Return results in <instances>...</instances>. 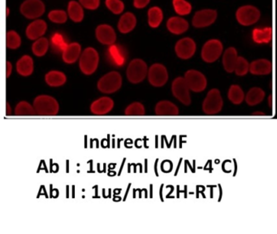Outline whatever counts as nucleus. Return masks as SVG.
<instances>
[{
	"label": "nucleus",
	"instance_id": "obj_34",
	"mask_svg": "<svg viewBox=\"0 0 277 234\" xmlns=\"http://www.w3.org/2000/svg\"><path fill=\"white\" fill-rule=\"evenodd\" d=\"M176 12L180 16L188 15L192 11V6L186 0H174Z\"/></svg>",
	"mask_w": 277,
	"mask_h": 234
},
{
	"label": "nucleus",
	"instance_id": "obj_2",
	"mask_svg": "<svg viewBox=\"0 0 277 234\" xmlns=\"http://www.w3.org/2000/svg\"><path fill=\"white\" fill-rule=\"evenodd\" d=\"M100 56L97 50L93 48H87L82 53L79 60L80 71L84 75L93 74L98 66Z\"/></svg>",
	"mask_w": 277,
	"mask_h": 234
},
{
	"label": "nucleus",
	"instance_id": "obj_40",
	"mask_svg": "<svg viewBox=\"0 0 277 234\" xmlns=\"http://www.w3.org/2000/svg\"><path fill=\"white\" fill-rule=\"evenodd\" d=\"M80 4L90 10H96L100 4V0H79Z\"/></svg>",
	"mask_w": 277,
	"mask_h": 234
},
{
	"label": "nucleus",
	"instance_id": "obj_6",
	"mask_svg": "<svg viewBox=\"0 0 277 234\" xmlns=\"http://www.w3.org/2000/svg\"><path fill=\"white\" fill-rule=\"evenodd\" d=\"M223 44L218 39H210L204 44L202 49V58L206 63H214L223 52Z\"/></svg>",
	"mask_w": 277,
	"mask_h": 234
},
{
	"label": "nucleus",
	"instance_id": "obj_32",
	"mask_svg": "<svg viewBox=\"0 0 277 234\" xmlns=\"http://www.w3.org/2000/svg\"><path fill=\"white\" fill-rule=\"evenodd\" d=\"M49 48V42L45 38H40L32 44V50L38 57H42L46 54Z\"/></svg>",
	"mask_w": 277,
	"mask_h": 234
},
{
	"label": "nucleus",
	"instance_id": "obj_35",
	"mask_svg": "<svg viewBox=\"0 0 277 234\" xmlns=\"http://www.w3.org/2000/svg\"><path fill=\"white\" fill-rule=\"evenodd\" d=\"M22 44V38L16 31H8L6 34V46L9 49H18Z\"/></svg>",
	"mask_w": 277,
	"mask_h": 234
},
{
	"label": "nucleus",
	"instance_id": "obj_43",
	"mask_svg": "<svg viewBox=\"0 0 277 234\" xmlns=\"http://www.w3.org/2000/svg\"><path fill=\"white\" fill-rule=\"evenodd\" d=\"M11 108H10V104L8 102L6 104V115L9 116L11 115Z\"/></svg>",
	"mask_w": 277,
	"mask_h": 234
},
{
	"label": "nucleus",
	"instance_id": "obj_12",
	"mask_svg": "<svg viewBox=\"0 0 277 234\" xmlns=\"http://www.w3.org/2000/svg\"><path fill=\"white\" fill-rule=\"evenodd\" d=\"M176 54L182 60L192 58L196 52V44L190 38H184L176 42L175 46Z\"/></svg>",
	"mask_w": 277,
	"mask_h": 234
},
{
	"label": "nucleus",
	"instance_id": "obj_37",
	"mask_svg": "<svg viewBox=\"0 0 277 234\" xmlns=\"http://www.w3.org/2000/svg\"><path fill=\"white\" fill-rule=\"evenodd\" d=\"M52 45L54 50L61 52L63 53L65 48H67V46L68 44L65 42L64 38L62 35L60 34H54L53 35V37L52 38Z\"/></svg>",
	"mask_w": 277,
	"mask_h": 234
},
{
	"label": "nucleus",
	"instance_id": "obj_4",
	"mask_svg": "<svg viewBox=\"0 0 277 234\" xmlns=\"http://www.w3.org/2000/svg\"><path fill=\"white\" fill-rule=\"evenodd\" d=\"M148 64L141 58L132 60L127 68L126 75L128 82L132 84H138L145 80L148 75Z\"/></svg>",
	"mask_w": 277,
	"mask_h": 234
},
{
	"label": "nucleus",
	"instance_id": "obj_18",
	"mask_svg": "<svg viewBox=\"0 0 277 234\" xmlns=\"http://www.w3.org/2000/svg\"><path fill=\"white\" fill-rule=\"evenodd\" d=\"M46 23L42 20H37L32 22L26 28V36L30 40L40 38L46 31Z\"/></svg>",
	"mask_w": 277,
	"mask_h": 234
},
{
	"label": "nucleus",
	"instance_id": "obj_30",
	"mask_svg": "<svg viewBox=\"0 0 277 234\" xmlns=\"http://www.w3.org/2000/svg\"><path fill=\"white\" fill-rule=\"evenodd\" d=\"M68 15L74 22H80L84 18V12H83L82 6H80V4H78L76 1H71L68 4Z\"/></svg>",
	"mask_w": 277,
	"mask_h": 234
},
{
	"label": "nucleus",
	"instance_id": "obj_7",
	"mask_svg": "<svg viewBox=\"0 0 277 234\" xmlns=\"http://www.w3.org/2000/svg\"><path fill=\"white\" fill-rule=\"evenodd\" d=\"M184 80L188 84V88L195 93H200L205 90L208 86L206 76L201 72L190 70L184 74Z\"/></svg>",
	"mask_w": 277,
	"mask_h": 234
},
{
	"label": "nucleus",
	"instance_id": "obj_13",
	"mask_svg": "<svg viewBox=\"0 0 277 234\" xmlns=\"http://www.w3.org/2000/svg\"><path fill=\"white\" fill-rule=\"evenodd\" d=\"M217 18V12L213 9H204L195 13L193 26L196 28H204L212 24Z\"/></svg>",
	"mask_w": 277,
	"mask_h": 234
},
{
	"label": "nucleus",
	"instance_id": "obj_31",
	"mask_svg": "<svg viewBox=\"0 0 277 234\" xmlns=\"http://www.w3.org/2000/svg\"><path fill=\"white\" fill-rule=\"evenodd\" d=\"M16 116H35L34 108L30 102L26 101H20L16 104L14 110Z\"/></svg>",
	"mask_w": 277,
	"mask_h": 234
},
{
	"label": "nucleus",
	"instance_id": "obj_9",
	"mask_svg": "<svg viewBox=\"0 0 277 234\" xmlns=\"http://www.w3.org/2000/svg\"><path fill=\"white\" fill-rule=\"evenodd\" d=\"M236 18L242 26H252L260 20V12L257 8L252 5L240 6L236 11Z\"/></svg>",
	"mask_w": 277,
	"mask_h": 234
},
{
	"label": "nucleus",
	"instance_id": "obj_11",
	"mask_svg": "<svg viewBox=\"0 0 277 234\" xmlns=\"http://www.w3.org/2000/svg\"><path fill=\"white\" fill-rule=\"evenodd\" d=\"M45 5L41 0H26L20 6V12L28 19H36L44 15Z\"/></svg>",
	"mask_w": 277,
	"mask_h": 234
},
{
	"label": "nucleus",
	"instance_id": "obj_45",
	"mask_svg": "<svg viewBox=\"0 0 277 234\" xmlns=\"http://www.w3.org/2000/svg\"><path fill=\"white\" fill-rule=\"evenodd\" d=\"M9 12H10V10H9L8 8H6V16H8Z\"/></svg>",
	"mask_w": 277,
	"mask_h": 234
},
{
	"label": "nucleus",
	"instance_id": "obj_36",
	"mask_svg": "<svg viewBox=\"0 0 277 234\" xmlns=\"http://www.w3.org/2000/svg\"><path fill=\"white\" fill-rule=\"evenodd\" d=\"M250 72V64L246 58L238 56L234 72L239 76H246Z\"/></svg>",
	"mask_w": 277,
	"mask_h": 234
},
{
	"label": "nucleus",
	"instance_id": "obj_33",
	"mask_svg": "<svg viewBox=\"0 0 277 234\" xmlns=\"http://www.w3.org/2000/svg\"><path fill=\"white\" fill-rule=\"evenodd\" d=\"M145 114V106L139 102H132L124 110V115L128 116H142Z\"/></svg>",
	"mask_w": 277,
	"mask_h": 234
},
{
	"label": "nucleus",
	"instance_id": "obj_24",
	"mask_svg": "<svg viewBox=\"0 0 277 234\" xmlns=\"http://www.w3.org/2000/svg\"><path fill=\"white\" fill-rule=\"evenodd\" d=\"M45 82L49 86H62L67 82V76L63 72L54 70L48 72V74H46Z\"/></svg>",
	"mask_w": 277,
	"mask_h": 234
},
{
	"label": "nucleus",
	"instance_id": "obj_17",
	"mask_svg": "<svg viewBox=\"0 0 277 234\" xmlns=\"http://www.w3.org/2000/svg\"><path fill=\"white\" fill-rule=\"evenodd\" d=\"M154 112L156 115L160 116H174L179 115L180 110L174 102H170L168 100H162L156 104Z\"/></svg>",
	"mask_w": 277,
	"mask_h": 234
},
{
	"label": "nucleus",
	"instance_id": "obj_28",
	"mask_svg": "<svg viewBox=\"0 0 277 234\" xmlns=\"http://www.w3.org/2000/svg\"><path fill=\"white\" fill-rule=\"evenodd\" d=\"M272 28H265L262 30L256 28L253 31V39L256 44H268L272 39Z\"/></svg>",
	"mask_w": 277,
	"mask_h": 234
},
{
	"label": "nucleus",
	"instance_id": "obj_25",
	"mask_svg": "<svg viewBox=\"0 0 277 234\" xmlns=\"http://www.w3.org/2000/svg\"><path fill=\"white\" fill-rule=\"evenodd\" d=\"M136 19L135 16L131 12H127L122 16L118 23V28L122 34H128L135 28Z\"/></svg>",
	"mask_w": 277,
	"mask_h": 234
},
{
	"label": "nucleus",
	"instance_id": "obj_8",
	"mask_svg": "<svg viewBox=\"0 0 277 234\" xmlns=\"http://www.w3.org/2000/svg\"><path fill=\"white\" fill-rule=\"evenodd\" d=\"M190 90L188 88L184 78H176L172 84V92L174 97L184 104L186 106H190L191 104Z\"/></svg>",
	"mask_w": 277,
	"mask_h": 234
},
{
	"label": "nucleus",
	"instance_id": "obj_21",
	"mask_svg": "<svg viewBox=\"0 0 277 234\" xmlns=\"http://www.w3.org/2000/svg\"><path fill=\"white\" fill-rule=\"evenodd\" d=\"M108 54V58L110 63L113 64L115 66L120 67L126 64V53L122 50V48H120L119 46L115 45V44L110 45Z\"/></svg>",
	"mask_w": 277,
	"mask_h": 234
},
{
	"label": "nucleus",
	"instance_id": "obj_20",
	"mask_svg": "<svg viewBox=\"0 0 277 234\" xmlns=\"http://www.w3.org/2000/svg\"><path fill=\"white\" fill-rule=\"evenodd\" d=\"M238 56L236 48H228L224 52L222 62H223L224 68L228 74L234 72L236 62H238Z\"/></svg>",
	"mask_w": 277,
	"mask_h": 234
},
{
	"label": "nucleus",
	"instance_id": "obj_42",
	"mask_svg": "<svg viewBox=\"0 0 277 234\" xmlns=\"http://www.w3.org/2000/svg\"><path fill=\"white\" fill-rule=\"evenodd\" d=\"M6 78H8L11 76L12 72V65L11 62L8 61L6 64Z\"/></svg>",
	"mask_w": 277,
	"mask_h": 234
},
{
	"label": "nucleus",
	"instance_id": "obj_5",
	"mask_svg": "<svg viewBox=\"0 0 277 234\" xmlns=\"http://www.w3.org/2000/svg\"><path fill=\"white\" fill-rule=\"evenodd\" d=\"M122 76L117 72L105 74L98 82V89L104 94H113L122 88Z\"/></svg>",
	"mask_w": 277,
	"mask_h": 234
},
{
	"label": "nucleus",
	"instance_id": "obj_44",
	"mask_svg": "<svg viewBox=\"0 0 277 234\" xmlns=\"http://www.w3.org/2000/svg\"><path fill=\"white\" fill-rule=\"evenodd\" d=\"M254 115H264V112H256L254 113Z\"/></svg>",
	"mask_w": 277,
	"mask_h": 234
},
{
	"label": "nucleus",
	"instance_id": "obj_29",
	"mask_svg": "<svg viewBox=\"0 0 277 234\" xmlns=\"http://www.w3.org/2000/svg\"><path fill=\"white\" fill-rule=\"evenodd\" d=\"M164 19L162 9L153 6L148 11V23L152 28H158Z\"/></svg>",
	"mask_w": 277,
	"mask_h": 234
},
{
	"label": "nucleus",
	"instance_id": "obj_27",
	"mask_svg": "<svg viewBox=\"0 0 277 234\" xmlns=\"http://www.w3.org/2000/svg\"><path fill=\"white\" fill-rule=\"evenodd\" d=\"M228 98L234 105H240L245 100L246 94L238 84H232L228 92Z\"/></svg>",
	"mask_w": 277,
	"mask_h": 234
},
{
	"label": "nucleus",
	"instance_id": "obj_10",
	"mask_svg": "<svg viewBox=\"0 0 277 234\" xmlns=\"http://www.w3.org/2000/svg\"><path fill=\"white\" fill-rule=\"evenodd\" d=\"M148 80L154 87H162L168 82V72L164 65L154 64L148 70Z\"/></svg>",
	"mask_w": 277,
	"mask_h": 234
},
{
	"label": "nucleus",
	"instance_id": "obj_38",
	"mask_svg": "<svg viewBox=\"0 0 277 234\" xmlns=\"http://www.w3.org/2000/svg\"><path fill=\"white\" fill-rule=\"evenodd\" d=\"M48 18L54 23L58 24H63L67 22L68 16L67 14L64 11L62 10H54V11L50 12L48 14Z\"/></svg>",
	"mask_w": 277,
	"mask_h": 234
},
{
	"label": "nucleus",
	"instance_id": "obj_22",
	"mask_svg": "<svg viewBox=\"0 0 277 234\" xmlns=\"http://www.w3.org/2000/svg\"><path fill=\"white\" fill-rule=\"evenodd\" d=\"M168 30L172 34H182L186 32L188 28V23L187 20L183 19V18H171L168 20L167 22Z\"/></svg>",
	"mask_w": 277,
	"mask_h": 234
},
{
	"label": "nucleus",
	"instance_id": "obj_3",
	"mask_svg": "<svg viewBox=\"0 0 277 234\" xmlns=\"http://www.w3.org/2000/svg\"><path fill=\"white\" fill-rule=\"evenodd\" d=\"M223 105L224 101L220 91L218 89H212L208 91L202 102V110L206 115H217L223 108Z\"/></svg>",
	"mask_w": 277,
	"mask_h": 234
},
{
	"label": "nucleus",
	"instance_id": "obj_16",
	"mask_svg": "<svg viewBox=\"0 0 277 234\" xmlns=\"http://www.w3.org/2000/svg\"><path fill=\"white\" fill-rule=\"evenodd\" d=\"M272 71V64L266 58H260L250 64V72L256 76L268 75Z\"/></svg>",
	"mask_w": 277,
	"mask_h": 234
},
{
	"label": "nucleus",
	"instance_id": "obj_39",
	"mask_svg": "<svg viewBox=\"0 0 277 234\" xmlns=\"http://www.w3.org/2000/svg\"><path fill=\"white\" fill-rule=\"evenodd\" d=\"M106 6L114 14H120L124 9V4L122 0H106Z\"/></svg>",
	"mask_w": 277,
	"mask_h": 234
},
{
	"label": "nucleus",
	"instance_id": "obj_26",
	"mask_svg": "<svg viewBox=\"0 0 277 234\" xmlns=\"http://www.w3.org/2000/svg\"><path fill=\"white\" fill-rule=\"evenodd\" d=\"M265 92L260 87H253L246 94L245 101L249 106H256L264 100Z\"/></svg>",
	"mask_w": 277,
	"mask_h": 234
},
{
	"label": "nucleus",
	"instance_id": "obj_15",
	"mask_svg": "<svg viewBox=\"0 0 277 234\" xmlns=\"http://www.w3.org/2000/svg\"><path fill=\"white\" fill-rule=\"evenodd\" d=\"M96 38L104 45H113L116 39L115 30L108 24H101L96 28Z\"/></svg>",
	"mask_w": 277,
	"mask_h": 234
},
{
	"label": "nucleus",
	"instance_id": "obj_14",
	"mask_svg": "<svg viewBox=\"0 0 277 234\" xmlns=\"http://www.w3.org/2000/svg\"><path fill=\"white\" fill-rule=\"evenodd\" d=\"M114 108V101L109 97H101L90 105V112L94 115L104 116L110 112Z\"/></svg>",
	"mask_w": 277,
	"mask_h": 234
},
{
	"label": "nucleus",
	"instance_id": "obj_19",
	"mask_svg": "<svg viewBox=\"0 0 277 234\" xmlns=\"http://www.w3.org/2000/svg\"><path fill=\"white\" fill-rule=\"evenodd\" d=\"M82 46L78 42L68 44L62 54L64 62L68 64H74L80 57Z\"/></svg>",
	"mask_w": 277,
	"mask_h": 234
},
{
	"label": "nucleus",
	"instance_id": "obj_1",
	"mask_svg": "<svg viewBox=\"0 0 277 234\" xmlns=\"http://www.w3.org/2000/svg\"><path fill=\"white\" fill-rule=\"evenodd\" d=\"M32 106L36 115L42 116H53L60 112V104L54 97L41 94L35 98Z\"/></svg>",
	"mask_w": 277,
	"mask_h": 234
},
{
	"label": "nucleus",
	"instance_id": "obj_41",
	"mask_svg": "<svg viewBox=\"0 0 277 234\" xmlns=\"http://www.w3.org/2000/svg\"><path fill=\"white\" fill-rule=\"evenodd\" d=\"M150 0H134V4L136 8H143L148 6Z\"/></svg>",
	"mask_w": 277,
	"mask_h": 234
},
{
	"label": "nucleus",
	"instance_id": "obj_23",
	"mask_svg": "<svg viewBox=\"0 0 277 234\" xmlns=\"http://www.w3.org/2000/svg\"><path fill=\"white\" fill-rule=\"evenodd\" d=\"M34 60L30 56H23L16 63V71L20 76H28L34 72Z\"/></svg>",
	"mask_w": 277,
	"mask_h": 234
}]
</instances>
